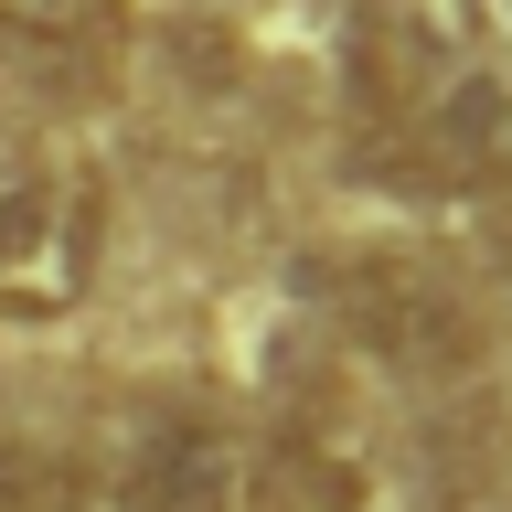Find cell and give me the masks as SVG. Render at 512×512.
<instances>
[{
  "label": "cell",
  "instance_id": "obj_2",
  "mask_svg": "<svg viewBox=\"0 0 512 512\" xmlns=\"http://www.w3.org/2000/svg\"><path fill=\"white\" fill-rule=\"evenodd\" d=\"M331 310H342L352 352H374L384 374L427 384V374H470V363H480V310L427 267V256H406V246L352 256L342 288H331Z\"/></svg>",
  "mask_w": 512,
  "mask_h": 512
},
{
  "label": "cell",
  "instance_id": "obj_5",
  "mask_svg": "<svg viewBox=\"0 0 512 512\" xmlns=\"http://www.w3.org/2000/svg\"><path fill=\"white\" fill-rule=\"evenodd\" d=\"M96 11H107V0H0V32H11V43H75Z\"/></svg>",
  "mask_w": 512,
  "mask_h": 512
},
{
  "label": "cell",
  "instance_id": "obj_4",
  "mask_svg": "<svg viewBox=\"0 0 512 512\" xmlns=\"http://www.w3.org/2000/svg\"><path fill=\"white\" fill-rule=\"evenodd\" d=\"M0 512H54V459L22 427H0Z\"/></svg>",
  "mask_w": 512,
  "mask_h": 512
},
{
  "label": "cell",
  "instance_id": "obj_1",
  "mask_svg": "<svg viewBox=\"0 0 512 512\" xmlns=\"http://www.w3.org/2000/svg\"><path fill=\"white\" fill-rule=\"evenodd\" d=\"M107 256V192L86 171H11L0 182V320H64Z\"/></svg>",
  "mask_w": 512,
  "mask_h": 512
},
{
  "label": "cell",
  "instance_id": "obj_3",
  "mask_svg": "<svg viewBox=\"0 0 512 512\" xmlns=\"http://www.w3.org/2000/svg\"><path fill=\"white\" fill-rule=\"evenodd\" d=\"M118 512H288V480L224 416H150L118 448Z\"/></svg>",
  "mask_w": 512,
  "mask_h": 512
}]
</instances>
